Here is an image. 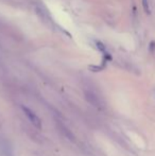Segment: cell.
Instances as JSON below:
<instances>
[{"label": "cell", "mask_w": 155, "mask_h": 156, "mask_svg": "<svg viewBox=\"0 0 155 156\" xmlns=\"http://www.w3.org/2000/svg\"><path fill=\"white\" fill-rule=\"evenodd\" d=\"M143 9H145L146 13L150 14V8H149V2H148V0H143Z\"/></svg>", "instance_id": "3"}, {"label": "cell", "mask_w": 155, "mask_h": 156, "mask_svg": "<svg viewBox=\"0 0 155 156\" xmlns=\"http://www.w3.org/2000/svg\"><path fill=\"white\" fill-rule=\"evenodd\" d=\"M85 98H86V100L88 101L90 104L95 105V106H97V107H100V104H101V102H100L99 97L96 96V94H93V91H89V90L85 91Z\"/></svg>", "instance_id": "2"}, {"label": "cell", "mask_w": 155, "mask_h": 156, "mask_svg": "<svg viewBox=\"0 0 155 156\" xmlns=\"http://www.w3.org/2000/svg\"><path fill=\"white\" fill-rule=\"evenodd\" d=\"M97 47H98V49L100 50V51H103V52H105V47H104V45L102 43H100V41H97Z\"/></svg>", "instance_id": "4"}, {"label": "cell", "mask_w": 155, "mask_h": 156, "mask_svg": "<svg viewBox=\"0 0 155 156\" xmlns=\"http://www.w3.org/2000/svg\"><path fill=\"white\" fill-rule=\"evenodd\" d=\"M21 109H23V112L25 113V115L27 116L29 121L31 122L36 129H41V120L39 119V117L32 111V109H30L29 107H27V106H23V105H21Z\"/></svg>", "instance_id": "1"}]
</instances>
